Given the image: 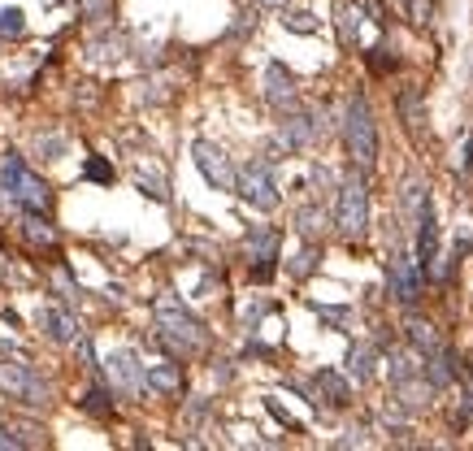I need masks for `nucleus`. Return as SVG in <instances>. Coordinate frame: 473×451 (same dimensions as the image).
I'll return each instance as SVG.
<instances>
[{
	"mask_svg": "<svg viewBox=\"0 0 473 451\" xmlns=\"http://www.w3.org/2000/svg\"><path fill=\"white\" fill-rule=\"evenodd\" d=\"M152 322H156V343L170 351V356H178V360H192V356H200V351L209 348L204 322L178 296H156Z\"/></svg>",
	"mask_w": 473,
	"mask_h": 451,
	"instance_id": "nucleus-1",
	"label": "nucleus"
},
{
	"mask_svg": "<svg viewBox=\"0 0 473 451\" xmlns=\"http://www.w3.org/2000/svg\"><path fill=\"white\" fill-rule=\"evenodd\" d=\"M335 230L344 243H361L370 234V182L365 170H352L335 196Z\"/></svg>",
	"mask_w": 473,
	"mask_h": 451,
	"instance_id": "nucleus-2",
	"label": "nucleus"
},
{
	"mask_svg": "<svg viewBox=\"0 0 473 451\" xmlns=\"http://www.w3.org/2000/svg\"><path fill=\"white\" fill-rule=\"evenodd\" d=\"M344 144H348V156L356 170H374L378 165V126H374V109H370V101L356 92V96H348V104H344Z\"/></svg>",
	"mask_w": 473,
	"mask_h": 451,
	"instance_id": "nucleus-3",
	"label": "nucleus"
},
{
	"mask_svg": "<svg viewBox=\"0 0 473 451\" xmlns=\"http://www.w3.org/2000/svg\"><path fill=\"white\" fill-rule=\"evenodd\" d=\"M0 187L9 191L13 204H22L26 213H49L52 187L26 165L18 152H4V161H0Z\"/></svg>",
	"mask_w": 473,
	"mask_h": 451,
	"instance_id": "nucleus-4",
	"label": "nucleus"
},
{
	"mask_svg": "<svg viewBox=\"0 0 473 451\" xmlns=\"http://www.w3.org/2000/svg\"><path fill=\"white\" fill-rule=\"evenodd\" d=\"M235 196L248 204V208H256V213H274L278 208V178H274V156H256V161H248L244 170H239V178H235Z\"/></svg>",
	"mask_w": 473,
	"mask_h": 451,
	"instance_id": "nucleus-5",
	"label": "nucleus"
},
{
	"mask_svg": "<svg viewBox=\"0 0 473 451\" xmlns=\"http://www.w3.org/2000/svg\"><path fill=\"white\" fill-rule=\"evenodd\" d=\"M278 256H282V230L278 226H252L244 234V261H248L252 282H270L278 274Z\"/></svg>",
	"mask_w": 473,
	"mask_h": 451,
	"instance_id": "nucleus-6",
	"label": "nucleus"
},
{
	"mask_svg": "<svg viewBox=\"0 0 473 451\" xmlns=\"http://www.w3.org/2000/svg\"><path fill=\"white\" fill-rule=\"evenodd\" d=\"M322 135H326L322 113H299V109H291V113H282V122H278L274 144L282 152H308L322 144Z\"/></svg>",
	"mask_w": 473,
	"mask_h": 451,
	"instance_id": "nucleus-7",
	"label": "nucleus"
},
{
	"mask_svg": "<svg viewBox=\"0 0 473 451\" xmlns=\"http://www.w3.org/2000/svg\"><path fill=\"white\" fill-rule=\"evenodd\" d=\"M100 369H104L109 386H113L122 400H139V395H144V386H148V369L139 365V356H135V351H109Z\"/></svg>",
	"mask_w": 473,
	"mask_h": 451,
	"instance_id": "nucleus-8",
	"label": "nucleus"
},
{
	"mask_svg": "<svg viewBox=\"0 0 473 451\" xmlns=\"http://www.w3.org/2000/svg\"><path fill=\"white\" fill-rule=\"evenodd\" d=\"M0 391H9L13 400L31 403V408H49L52 403V386L44 382V377L35 374L31 365H0Z\"/></svg>",
	"mask_w": 473,
	"mask_h": 451,
	"instance_id": "nucleus-9",
	"label": "nucleus"
},
{
	"mask_svg": "<svg viewBox=\"0 0 473 451\" xmlns=\"http://www.w3.org/2000/svg\"><path fill=\"white\" fill-rule=\"evenodd\" d=\"M422 282H425V274H422V265L408 256V252H391L387 256V287H391V300H399L404 308H413V304L422 300Z\"/></svg>",
	"mask_w": 473,
	"mask_h": 451,
	"instance_id": "nucleus-10",
	"label": "nucleus"
},
{
	"mask_svg": "<svg viewBox=\"0 0 473 451\" xmlns=\"http://www.w3.org/2000/svg\"><path fill=\"white\" fill-rule=\"evenodd\" d=\"M192 156H196V170L204 174L209 187H218V191H235V165H230V156H226L218 144H209V139H196L192 144Z\"/></svg>",
	"mask_w": 473,
	"mask_h": 451,
	"instance_id": "nucleus-11",
	"label": "nucleus"
},
{
	"mask_svg": "<svg viewBox=\"0 0 473 451\" xmlns=\"http://www.w3.org/2000/svg\"><path fill=\"white\" fill-rule=\"evenodd\" d=\"M261 96H265V104H270V109H278V113H291V109L299 104L296 75H291L287 66L270 61V66H265V75H261Z\"/></svg>",
	"mask_w": 473,
	"mask_h": 451,
	"instance_id": "nucleus-12",
	"label": "nucleus"
},
{
	"mask_svg": "<svg viewBox=\"0 0 473 451\" xmlns=\"http://www.w3.org/2000/svg\"><path fill=\"white\" fill-rule=\"evenodd\" d=\"M313 391H317V412H322V408H348L352 377L335 374V369H317V374H313Z\"/></svg>",
	"mask_w": 473,
	"mask_h": 451,
	"instance_id": "nucleus-13",
	"label": "nucleus"
},
{
	"mask_svg": "<svg viewBox=\"0 0 473 451\" xmlns=\"http://www.w3.org/2000/svg\"><path fill=\"white\" fill-rule=\"evenodd\" d=\"M396 113L404 130L413 135V139H422V126H425V101H422V87L417 83H408V87H399L396 96Z\"/></svg>",
	"mask_w": 473,
	"mask_h": 451,
	"instance_id": "nucleus-14",
	"label": "nucleus"
},
{
	"mask_svg": "<svg viewBox=\"0 0 473 451\" xmlns=\"http://www.w3.org/2000/svg\"><path fill=\"white\" fill-rule=\"evenodd\" d=\"M35 322H40V330L49 334L52 343H78V339H83L78 317H75V313H66V308H44Z\"/></svg>",
	"mask_w": 473,
	"mask_h": 451,
	"instance_id": "nucleus-15",
	"label": "nucleus"
},
{
	"mask_svg": "<svg viewBox=\"0 0 473 451\" xmlns=\"http://www.w3.org/2000/svg\"><path fill=\"white\" fill-rule=\"evenodd\" d=\"M335 26H339V44H344V49H356V44H361V26H365V4H361V0H339Z\"/></svg>",
	"mask_w": 473,
	"mask_h": 451,
	"instance_id": "nucleus-16",
	"label": "nucleus"
},
{
	"mask_svg": "<svg viewBox=\"0 0 473 451\" xmlns=\"http://www.w3.org/2000/svg\"><path fill=\"white\" fill-rule=\"evenodd\" d=\"M408 343H413V351L422 356V360H430V356H439V351L448 348L443 339H439V330L434 326H425V322H417V317H408Z\"/></svg>",
	"mask_w": 473,
	"mask_h": 451,
	"instance_id": "nucleus-17",
	"label": "nucleus"
},
{
	"mask_svg": "<svg viewBox=\"0 0 473 451\" xmlns=\"http://www.w3.org/2000/svg\"><path fill=\"white\" fill-rule=\"evenodd\" d=\"M148 391H156V395H178V391H183V365H174V360L148 365Z\"/></svg>",
	"mask_w": 473,
	"mask_h": 451,
	"instance_id": "nucleus-18",
	"label": "nucleus"
},
{
	"mask_svg": "<svg viewBox=\"0 0 473 451\" xmlns=\"http://www.w3.org/2000/svg\"><path fill=\"white\" fill-rule=\"evenodd\" d=\"M126 35H118V31H104V35H96V40H87V61H122L126 57Z\"/></svg>",
	"mask_w": 473,
	"mask_h": 451,
	"instance_id": "nucleus-19",
	"label": "nucleus"
},
{
	"mask_svg": "<svg viewBox=\"0 0 473 451\" xmlns=\"http://www.w3.org/2000/svg\"><path fill=\"white\" fill-rule=\"evenodd\" d=\"M291 222H296V230L304 234V239H322V234H326V226H335V217H326V208H322V204H299Z\"/></svg>",
	"mask_w": 473,
	"mask_h": 451,
	"instance_id": "nucleus-20",
	"label": "nucleus"
},
{
	"mask_svg": "<svg viewBox=\"0 0 473 451\" xmlns=\"http://www.w3.org/2000/svg\"><path fill=\"white\" fill-rule=\"evenodd\" d=\"M374 360H378L374 343H352V351H348V377L365 386V382L374 377Z\"/></svg>",
	"mask_w": 473,
	"mask_h": 451,
	"instance_id": "nucleus-21",
	"label": "nucleus"
},
{
	"mask_svg": "<svg viewBox=\"0 0 473 451\" xmlns=\"http://www.w3.org/2000/svg\"><path fill=\"white\" fill-rule=\"evenodd\" d=\"M22 234L31 248H44V252H57V230L44 222V213H26L22 217Z\"/></svg>",
	"mask_w": 473,
	"mask_h": 451,
	"instance_id": "nucleus-22",
	"label": "nucleus"
},
{
	"mask_svg": "<svg viewBox=\"0 0 473 451\" xmlns=\"http://www.w3.org/2000/svg\"><path fill=\"white\" fill-rule=\"evenodd\" d=\"M317 265H322V243H317V239H304V248L291 256V265H287V270H291L296 282H304V278L317 274Z\"/></svg>",
	"mask_w": 473,
	"mask_h": 451,
	"instance_id": "nucleus-23",
	"label": "nucleus"
},
{
	"mask_svg": "<svg viewBox=\"0 0 473 451\" xmlns=\"http://www.w3.org/2000/svg\"><path fill=\"white\" fill-rule=\"evenodd\" d=\"M135 182H139V191H144V196H152L156 204L170 200V182H165V174H161V170H152L148 161H144V165H135Z\"/></svg>",
	"mask_w": 473,
	"mask_h": 451,
	"instance_id": "nucleus-24",
	"label": "nucleus"
},
{
	"mask_svg": "<svg viewBox=\"0 0 473 451\" xmlns=\"http://www.w3.org/2000/svg\"><path fill=\"white\" fill-rule=\"evenodd\" d=\"M113 395H118V391H113L109 382H92V391L83 395V412H92V417H100V421L113 417Z\"/></svg>",
	"mask_w": 473,
	"mask_h": 451,
	"instance_id": "nucleus-25",
	"label": "nucleus"
},
{
	"mask_svg": "<svg viewBox=\"0 0 473 451\" xmlns=\"http://www.w3.org/2000/svg\"><path fill=\"white\" fill-rule=\"evenodd\" d=\"M365 66H370V75H391V70H396L399 66V57L396 52H391V44H374V49L365 52Z\"/></svg>",
	"mask_w": 473,
	"mask_h": 451,
	"instance_id": "nucleus-26",
	"label": "nucleus"
},
{
	"mask_svg": "<svg viewBox=\"0 0 473 451\" xmlns=\"http://www.w3.org/2000/svg\"><path fill=\"white\" fill-rule=\"evenodd\" d=\"M399 9H404V18H408L413 26L434 22V0H399Z\"/></svg>",
	"mask_w": 473,
	"mask_h": 451,
	"instance_id": "nucleus-27",
	"label": "nucleus"
},
{
	"mask_svg": "<svg viewBox=\"0 0 473 451\" xmlns=\"http://www.w3.org/2000/svg\"><path fill=\"white\" fill-rule=\"evenodd\" d=\"M313 313H317L322 322H330L335 330H348L352 326V308H348V304H313Z\"/></svg>",
	"mask_w": 473,
	"mask_h": 451,
	"instance_id": "nucleus-28",
	"label": "nucleus"
},
{
	"mask_svg": "<svg viewBox=\"0 0 473 451\" xmlns=\"http://www.w3.org/2000/svg\"><path fill=\"white\" fill-rule=\"evenodd\" d=\"M83 4V18L92 26H109L113 22V0H78Z\"/></svg>",
	"mask_w": 473,
	"mask_h": 451,
	"instance_id": "nucleus-29",
	"label": "nucleus"
},
{
	"mask_svg": "<svg viewBox=\"0 0 473 451\" xmlns=\"http://www.w3.org/2000/svg\"><path fill=\"white\" fill-rule=\"evenodd\" d=\"M282 26L296 31V35H313V31H317V18L304 13V9H287V13H282Z\"/></svg>",
	"mask_w": 473,
	"mask_h": 451,
	"instance_id": "nucleus-30",
	"label": "nucleus"
},
{
	"mask_svg": "<svg viewBox=\"0 0 473 451\" xmlns=\"http://www.w3.org/2000/svg\"><path fill=\"white\" fill-rule=\"evenodd\" d=\"M52 287L61 291V300H70V304H78V296H83V291H78V282L70 278V270H66V265H57V270H52Z\"/></svg>",
	"mask_w": 473,
	"mask_h": 451,
	"instance_id": "nucleus-31",
	"label": "nucleus"
},
{
	"mask_svg": "<svg viewBox=\"0 0 473 451\" xmlns=\"http://www.w3.org/2000/svg\"><path fill=\"white\" fill-rule=\"evenodd\" d=\"M26 31L22 9H0V40H18Z\"/></svg>",
	"mask_w": 473,
	"mask_h": 451,
	"instance_id": "nucleus-32",
	"label": "nucleus"
},
{
	"mask_svg": "<svg viewBox=\"0 0 473 451\" xmlns=\"http://www.w3.org/2000/svg\"><path fill=\"white\" fill-rule=\"evenodd\" d=\"M83 178H92V182H113V165L109 161H100V156H87V165H83Z\"/></svg>",
	"mask_w": 473,
	"mask_h": 451,
	"instance_id": "nucleus-33",
	"label": "nucleus"
},
{
	"mask_svg": "<svg viewBox=\"0 0 473 451\" xmlns=\"http://www.w3.org/2000/svg\"><path fill=\"white\" fill-rule=\"evenodd\" d=\"M252 26H256V18H252V13H239V18L230 22V31H226V40H244V35H252Z\"/></svg>",
	"mask_w": 473,
	"mask_h": 451,
	"instance_id": "nucleus-34",
	"label": "nucleus"
},
{
	"mask_svg": "<svg viewBox=\"0 0 473 451\" xmlns=\"http://www.w3.org/2000/svg\"><path fill=\"white\" fill-rule=\"evenodd\" d=\"M0 447H4V451H9V447H22V438H13V429L0 426Z\"/></svg>",
	"mask_w": 473,
	"mask_h": 451,
	"instance_id": "nucleus-35",
	"label": "nucleus"
},
{
	"mask_svg": "<svg viewBox=\"0 0 473 451\" xmlns=\"http://www.w3.org/2000/svg\"><path fill=\"white\" fill-rule=\"evenodd\" d=\"M460 170H465V178L473 182V135L465 139V165H460Z\"/></svg>",
	"mask_w": 473,
	"mask_h": 451,
	"instance_id": "nucleus-36",
	"label": "nucleus"
},
{
	"mask_svg": "<svg viewBox=\"0 0 473 451\" xmlns=\"http://www.w3.org/2000/svg\"><path fill=\"white\" fill-rule=\"evenodd\" d=\"M261 9H287V0H256Z\"/></svg>",
	"mask_w": 473,
	"mask_h": 451,
	"instance_id": "nucleus-37",
	"label": "nucleus"
}]
</instances>
